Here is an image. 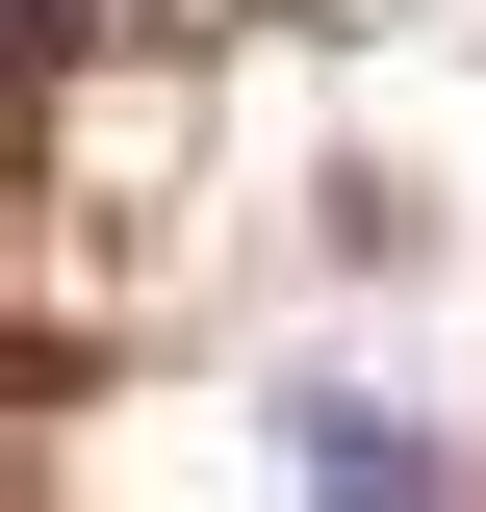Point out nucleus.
Returning <instances> with one entry per match:
<instances>
[{"label":"nucleus","mask_w":486,"mask_h":512,"mask_svg":"<svg viewBox=\"0 0 486 512\" xmlns=\"http://www.w3.org/2000/svg\"><path fill=\"white\" fill-rule=\"evenodd\" d=\"M256 436H282L307 512H461V436H435V410H384V384H256Z\"/></svg>","instance_id":"1"}]
</instances>
